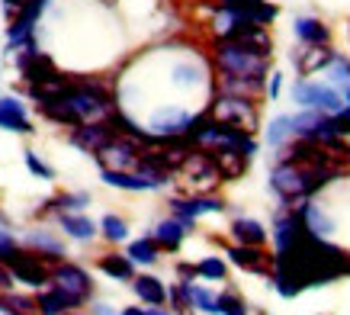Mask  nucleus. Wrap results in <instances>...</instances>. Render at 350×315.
Segmentation results:
<instances>
[{
	"label": "nucleus",
	"instance_id": "11",
	"mask_svg": "<svg viewBox=\"0 0 350 315\" xmlns=\"http://www.w3.org/2000/svg\"><path fill=\"white\" fill-rule=\"evenodd\" d=\"M209 10L228 13V16H244V20H254L260 26H270L280 16V7L270 3V0H213Z\"/></svg>",
	"mask_w": 350,
	"mask_h": 315
},
{
	"label": "nucleus",
	"instance_id": "19",
	"mask_svg": "<svg viewBox=\"0 0 350 315\" xmlns=\"http://www.w3.org/2000/svg\"><path fill=\"white\" fill-rule=\"evenodd\" d=\"M75 309H81V303H77L75 296H68L64 290H58L55 284L42 286L36 293V312L39 315H68V312H75Z\"/></svg>",
	"mask_w": 350,
	"mask_h": 315
},
{
	"label": "nucleus",
	"instance_id": "5",
	"mask_svg": "<svg viewBox=\"0 0 350 315\" xmlns=\"http://www.w3.org/2000/svg\"><path fill=\"white\" fill-rule=\"evenodd\" d=\"M7 270L13 273V280L23 286H29V290H42V286H49V280H52V264L42 261L36 251H29V248H13L10 254H7Z\"/></svg>",
	"mask_w": 350,
	"mask_h": 315
},
{
	"label": "nucleus",
	"instance_id": "12",
	"mask_svg": "<svg viewBox=\"0 0 350 315\" xmlns=\"http://www.w3.org/2000/svg\"><path fill=\"white\" fill-rule=\"evenodd\" d=\"M100 180L107 187L129 190V193H151V190H164L170 184V177H151L142 171H113V168H100Z\"/></svg>",
	"mask_w": 350,
	"mask_h": 315
},
{
	"label": "nucleus",
	"instance_id": "1",
	"mask_svg": "<svg viewBox=\"0 0 350 315\" xmlns=\"http://www.w3.org/2000/svg\"><path fill=\"white\" fill-rule=\"evenodd\" d=\"M350 273V251L328 238L302 235L296 244L270 254V284L283 299H296L312 286L334 284Z\"/></svg>",
	"mask_w": 350,
	"mask_h": 315
},
{
	"label": "nucleus",
	"instance_id": "40",
	"mask_svg": "<svg viewBox=\"0 0 350 315\" xmlns=\"http://www.w3.org/2000/svg\"><path fill=\"white\" fill-rule=\"evenodd\" d=\"M13 248H20V242L13 238V231H7V225H0V264L7 261V254H10Z\"/></svg>",
	"mask_w": 350,
	"mask_h": 315
},
{
	"label": "nucleus",
	"instance_id": "2",
	"mask_svg": "<svg viewBox=\"0 0 350 315\" xmlns=\"http://www.w3.org/2000/svg\"><path fill=\"white\" fill-rule=\"evenodd\" d=\"M338 177L340 168H308V164L276 161V168L270 171V190L283 206H299V203L312 200L315 193H321Z\"/></svg>",
	"mask_w": 350,
	"mask_h": 315
},
{
	"label": "nucleus",
	"instance_id": "44",
	"mask_svg": "<svg viewBox=\"0 0 350 315\" xmlns=\"http://www.w3.org/2000/svg\"><path fill=\"white\" fill-rule=\"evenodd\" d=\"M90 315H119L113 305H107V303H94L90 305Z\"/></svg>",
	"mask_w": 350,
	"mask_h": 315
},
{
	"label": "nucleus",
	"instance_id": "10",
	"mask_svg": "<svg viewBox=\"0 0 350 315\" xmlns=\"http://www.w3.org/2000/svg\"><path fill=\"white\" fill-rule=\"evenodd\" d=\"M113 138H116V129L109 126V119H90V123H81V126H75L68 132V142L90 158L100 155Z\"/></svg>",
	"mask_w": 350,
	"mask_h": 315
},
{
	"label": "nucleus",
	"instance_id": "18",
	"mask_svg": "<svg viewBox=\"0 0 350 315\" xmlns=\"http://www.w3.org/2000/svg\"><path fill=\"white\" fill-rule=\"evenodd\" d=\"M302 235H306V229H302V219H299V212L293 206H286V210H280L273 216V231H270L273 251H283L289 244H296Z\"/></svg>",
	"mask_w": 350,
	"mask_h": 315
},
{
	"label": "nucleus",
	"instance_id": "35",
	"mask_svg": "<svg viewBox=\"0 0 350 315\" xmlns=\"http://www.w3.org/2000/svg\"><path fill=\"white\" fill-rule=\"evenodd\" d=\"M325 74H328V84L331 87H338V90H340V87H344V90L350 87V62L344 58V55H334V62L325 68Z\"/></svg>",
	"mask_w": 350,
	"mask_h": 315
},
{
	"label": "nucleus",
	"instance_id": "16",
	"mask_svg": "<svg viewBox=\"0 0 350 315\" xmlns=\"http://www.w3.org/2000/svg\"><path fill=\"white\" fill-rule=\"evenodd\" d=\"M23 248H29V251H36L42 261L49 264H58L68 257V248H64V242L55 235V231L49 229H32L26 231V238H23Z\"/></svg>",
	"mask_w": 350,
	"mask_h": 315
},
{
	"label": "nucleus",
	"instance_id": "24",
	"mask_svg": "<svg viewBox=\"0 0 350 315\" xmlns=\"http://www.w3.org/2000/svg\"><path fill=\"white\" fill-rule=\"evenodd\" d=\"M293 32L302 45H331V26L319 16H296Z\"/></svg>",
	"mask_w": 350,
	"mask_h": 315
},
{
	"label": "nucleus",
	"instance_id": "37",
	"mask_svg": "<svg viewBox=\"0 0 350 315\" xmlns=\"http://www.w3.org/2000/svg\"><path fill=\"white\" fill-rule=\"evenodd\" d=\"M0 129L13 132V136H32L36 126L29 123V116H16V113H0Z\"/></svg>",
	"mask_w": 350,
	"mask_h": 315
},
{
	"label": "nucleus",
	"instance_id": "20",
	"mask_svg": "<svg viewBox=\"0 0 350 315\" xmlns=\"http://www.w3.org/2000/svg\"><path fill=\"white\" fill-rule=\"evenodd\" d=\"M190 225H183L180 219H161L154 229H151V238L158 242L161 251H167V254H177L183 248V242H187V235H190Z\"/></svg>",
	"mask_w": 350,
	"mask_h": 315
},
{
	"label": "nucleus",
	"instance_id": "31",
	"mask_svg": "<svg viewBox=\"0 0 350 315\" xmlns=\"http://www.w3.org/2000/svg\"><path fill=\"white\" fill-rule=\"evenodd\" d=\"M190 286L193 280H177V284L167 290V305L174 315H183L193 309V296H190Z\"/></svg>",
	"mask_w": 350,
	"mask_h": 315
},
{
	"label": "nucleus",
	"instance_id": "9",
	"mask_svg": "<svg viewBox=\"0 0 350 315\" xmlns=\"http://www.w3.org/2000/svg\"><path fill=\"white\" fill-rule=\"evenodd\" d=\"M177 174H180V177L187 180L196 193H209L213 187H219V184H222V177H219V171H215V164H213V158L206 155L202 148H193Z\"/></svg>",
	"mask_w": 350,
	"mask_h": 315
},
{
	"label": "nucleus",
	"instance_id": "43",
	"mask_svg": "<svg viewBox=\"0 0 350 315\" xmlns=\"http://www.w3.org/2000/svg\"><path fill=\"white\" fill-rule=\"evenodd\" d=\"M13 284H16V280H13V273L7 270V264H0V293L13 290Z\"/></svg>",
	"mask_w": 350,
	"mask_h": 315
},
{
	"label": "nucleus",
	"instance_id": "34",
	"mask_svg": "<svg viewBox=\"0 0 350 315\" xmlns=\"http://www.w3.org/2000/svg\"><path fill=\"white\" fill-rule=\"evenodd\" d=\"M196 277H202V280H213V284H222L225 277H228V264H225V257H202L200 264H196Z\"/></svg>",
	"mask_w": 350,
	"mask_h": 315
},
{
	"label": "nucleus",
	"instance_id": "28",
	"mask_svg": "<svg viewBox=\"0 0 350 315\" xmlns=\"http://www.w3.org/2000/svg\"><path fill=\"white\" fill-rule=\"evenodd\" d=\"M126 257L135 264V267L138 264H142V267H151V264L161 261V248H158V242H154L151 235H142V238H135V242H129Z\"/></svg>",
	"mask_w": 350,
	"mask_h": 315
},
{
	"label": "nucleus",
	"instance_id": "23",
	"mask_svg": "<svg viewBox=\"0 0 350 315\" xmlns=\"http://www.w3.org/2000/svg\"><path fill=\"white\" fill-rule=\"evenodd\" d=\"M90 206V193L87 190H68V193H55L45 200L39 216H58V212H84Z\"/></svg>",
	"mask_w": 350,
	"mask_h": 315
},
{
	"label": "nucleus",
	"instance_id": "22",
	"mask_svg": "<svg viewBox=\"0 0 350 315\" xmlns=\"http://www.w3.org/2000/svg\"><path fill=\"white\" fill-rule=\"evenodd\" d=\"M58 219V229L68 235V238H75V242H94L100 229H96V222L84 212H58L55 216Z\"/></svg>",
	"mask_w": 350,
	"mask_h": 315
},
{
	"label": "nucleus",
	"instance_id": "45",
	"mask_svg": "<svg viewBox=\"0 0 350 315\" xmlns=\"http://www.w3.org/2000/svg\"><path fill=\"white\" fill-rule=\"evenodd\" d=\"M119 315H148V309H142V305H126Z\"/></svg>",
	"mask_w": 350,
	"mask_h": 315
},
{
	"label": "nucleus",
	"instance_id": "6",
	"mask_svg": "<svg viewBox=\"0 0 350 315\" xmlns=\"http://www.w3.org/2000/svg\"><path fill=\"white\" fill-rule=\"evenodd\" d=\"M293 100H296L302 110H319V113H328V116H334L340 106L347 103L338 87L321 84V81H306V77L293 87Z\"/></svg>",
	"mask_w": 350,
	"mask_h": 315
},
{
	"label": "nucleus",
	"instance_id": "15",
	"mask_svg": "<svg viewBox=\"0 0 350 315\" xmlns=\"http://www.w3.org/2000/svg\"><path fill=\"white\" fill-rule=\"evenodd\" d=\"M225 257L247 273L270 277V254L264 251V244H232V248L225 251Z\"/></svg>",
	"mask_w": 350,
	"mask_h": 315
},
{
	"label": "nucleus",
	"instance_id": "48",
	"mask_svg": "<svg viewBox=\"0 0 350 315\" xmlns=\"http://www.w3.org/2000/svg\"><path fill=\"white\" fill-rule=\"evenodd\" d=\"M68 315H75V312H68Z\"/></svg>",
	"mask_w": 350,
	"mask_h": 315
},
{
	"label": "nucleus",
	"instance_id": "13",
	"mask_svg": "<svg viewBox=\"0 0 350 315\" xmlns=\"http://www.w3.org/2000/svg\"><path fill=\"white\" fill-rule=\"evenodd\" d=\"M142 148L135 138H126V136H116L109 142L100 155H94V161L100 168H113V171H135L138 164V155H142Z\"/></svg>",
	"mask_w": 350,
	"mask_h": 315
},
{
	"label": "nucleus",
	"instance_id": "4",
	"mask_svg": "<svg viewBox=\"0 0 350 315\" xmlns=\"http://www.w3.org/2000/svg\"><path fill=\"white\" fill-rule=\"evenodd\" d=\"M206 110L219 123H228V126L244 129V132H257V126H260V110H257V100H251V97H234L215 90L213 100L206 103Z\"/></svg>",
	"mask_w": 350,
	"mask_h": 315
},
{
	"label": "nucleus",
	"instance_id": "8",
	"mask_svg": "<svg viewBox=\"0 0 350 315\" xmlns=\"http://www.w3.org/2000/svg\"><path fill=\"white\" fill-rule=\"evenodd\" d=\"M170 216L180 219L183 225L196 229V219L200 216H209V212H225V200L222 197H213V193H190V197H170Z\"/></svg>",
	"mask_w": 350,
	"mask_h": 315
},
{
	"label": "nucleus",
	"instance_id": "30",
	"mask_svg": "<svg viewBox=\"0 0 350 315\" xmlns=\"http://www.w3.org/2000/svg\"><path fill=\"white\" fill-rule=\"evenodd\" d=\"M0 312L3 315H39L36 312V299L32 296H23V293H0Z\"/></svg>",
	"mask_w": 350,
	"mask_h": 315
},
{
	"label": "nucleus",
	"instance_id": "7",
	"mask_svg": "<svg viewBox=\"0 0 350 315\" xmlns=\"http://www.w3.org/2000/svg\"><path fill=\"white\" fill-rule=\"evenodd\" d=\"M49 284H55L68 296H75L77 303H81V309L94 299V277H90V270H84V267L75 261L52 264V280H49Z\"/></svg>",
	"mask_w": 350,
	"mask_h": 315
},
{
	"label": "nucleus",
	"instance_id": "27",
	"mask_svg": "<svg viewBox=\"0 0 350 315\" xmlns=\"http://www.w3.org/2000/svg\"><path fill=\"white\" fill-rule=\"evenodd\" d=\"M232 238H234V244H267L270 231H267L257 219L238 216V219L232 222Z\"/></svg>",
	"mask_w": 350,
	"mask_h": 315
},
{
	"label": "nucleus",
	"instance_id": "41",
	"mask_svg": "<svg viewBox=\"0 0 350 315\" xmlns=\"http://www.w3.org/2000/svg\"><path fill=\"white\" fill-rule=\"evenodd\" d=\"M270 81H267V90L264 94L270 97V100H280V90H283V74L280 71H273V74H267Z\"/></svg>",
	"mask_w": 350,
	"mask_h": 315
},
{
	"label": "nucleus",
	"instance_id": "3",
	"mask_svg": "<svg viewBox=\"0 0 350 315\" xmlns=\"http://www.w3.org/2000/svg\"><path fill=\"white\" fill-rule=\"evenodd\" d=\"M213 64L219 74H241V77H260V81H267V74H270V52L257 49V45H247V42L215 39Z\"/></svg>",
	"mask_w": 350,
	"mask_h": 315
},
{
	"label": "nucleus",
	"instance_id": "38",
	"mask_svg": "<svg viewBox=\"0 0 350 315\" xmlns=\"http://www.w3.org/2000/svg\"><path fill=\"white\" fill-rule=\"evenodd\" d=\"M23 164H26V171H29L32 177H39V180H55V171L45 164L42 158L36 155V151H23Z\"/></svg>",
	"mask_w": 350,
	"mask_h": 315
},
{
	"label": "nucleus",
	"instance_id": "17",
	"mask_svg": "<svg viewBox=\"0 0 350 315\" xmlns=\"http://www.w3.org/2000/svg\"><path fill=\"white\" fill-rule=\"evenodd\" d=\"M202 151L213 158V164H215V171H219L222 184H232V180L244 177L247 168H251V158H244L241 151H234V148H202Z\"/></svg>",
	"mask_w": 350,
	"mask_h": 315
},
{
	"label": "nucleus",
	"instance_id": "39",
	"mask_svg": "<svg viewBox=\"0 0 350 315\" xmlns=\"http://www.w3.org/2000/svg\"><path fill=\"white\" fill-rule=\"evenodd\" d=\"M0 113H16V116H29V113H26V103H23L20 97H13V94L0 97Z\"/></svg>",
	"mask_w": 350,
	"mask_h": 315
},
{
	"label": "nucleus",
	"instance_id": "42",
	"mask_svg": "<svg viewBox=\"0 0 350 315\" xmlns=\"http://www.w3.org/2000/svg\"><path fill=\"white\" fill-rule=\"evenodd\" d=\"M177 277H180V280H196V264L180 261L177 264Z\"/></svg>",
	"mask_w": 350,
	"mask_h": 315
},
{
	"label": "nucleus",
	"instance_id": "46",
	"mask_svg": "<svg viewBox=\"0 0 350 315\" xmlns=\"http://www.w3.org/2000/svg\"><path fill=\"white\" fill-rule=\"evenodd\" d=\"M0 225H10V222H7V216H3V212H0Z\"/></svg>",
	"mask_w": 350,
	"mask_h": 315
},
{
	"label": "nucleus",
	"instance_id": "25",
	"mask_svg": "<svg viewBox=\"0 0 350 315\" xmlns=\"http://www.w3.org/2000/svg\"><path fill=\"white\" fill-rule=\"evenodd\" d=\"M129 284L142 299V305H167V286L161 284L154 273H135Z\"/></svg>",
	"mask_w": 350,
	"mask_h": 315
},
{
	"label": "nucleus",
	"instance_id": "36",
	"mask_svg": "<svg viewBox=\"0 0 350 315\" xmlns=\"http://www.w3.org/2000/svg\"><path fill=\"white\" fill-rule=\"evenodd\" d=\"M190 296H193V309L202 315H219V303H215V293L213 290H206V286L193 284L190 286Z\"/></svg>",
	"mask_w": 350,
	"mask_h": 315
},
{
	"label": "nucleus",
	"instance_id": "21",
	"mask_svg": "<svg viewBox=\"0 0 350 315\" xmlns=\"http://www.w3.org/2000/svg\"><path fill=\"white\" fill-rule=\"evenodd\" d=\"M334 55L338 52L331 45H302V52H293V64L299 68L302 77H308V74H315V71H325L334 62Z\"/></svg>",
	"mask_w": 350,
	"mask_h": 315
},
{
	"label": "nucleus",
	"instance_id": "29",
	"mask_svg": "<svg viewBox=\"0 0 350 315\" xmlns=\"http://www.w3.org/2000/svg\"><path fill=\"white\" fill-rule=\"evenodd\" d=\"M96 229H100V235H103L109 244L129 242V222L122 219V216H116V212H107L103 219L96 222Z\"/></svg>",
	"mask_w": 350,
	"mask_h": 315
},
{
	"label": "nucleus",
	"instance_id": "26",
	"mask_svg": "<svg viewBox=\"0 0 350 315\" xmlns=\"http://www.w3.org/2000/svg\"><path fill=\"white\" fill-rule=\"evenodd\" d=\"M96 267H100V273H107L109 280H116V284H129V280L135 277V264L119 251L100 254V257H96Z\"/></svg>",
	"mask_w": 350,
	"mask_h": 315
},
{
	"label": "nucleus",
	"instance_id": "14",
	"mask_svg": "<svg viewBox=\"0 0 350 315\" xmlns=\"http://www.w3.org/2000/svg\"><path fill=\"white\" fill-rule=\"evenodd\" d=\"M293 210L299 212V219H302V229L308 231V235H315V238H331L334 231H338V222H334V216H331L325 206H319V203H299V206H293Z\"/></svg>",
	"mask_w": 350,
	"mask_h": 315
},
{
	"label": "nucleus",
	"instance_id": "47",
	"mask_svg": "<svg viewBox=\"0 0 350 315\" xmlns=\"http://www.w3.org/2000/svg\"><path fill=\"white\" fill-rule=\"evenodd\" d=\"M257 315H267V312H257Z\"/></svg>",
	"mask_w": 350,
	"mask_h": 315
},
{
	"label": "nucleus",
	"instance_id": "33",
	"mask_svg": "<svg viewBox=\"0 0 350 315\" xmlns=\"http://www.w3.org/2000/svg\"><path fill=\"white\" fill-rule=\"evenodd\" d=\"M289 138H293V132H289V116H273L264 132V142L270 148H283Z\"/></svg>",
	"mask_w": 350,
	"mask_h": 315
},
{
	"label": "nucleus",
	"instance_id": "32",
	"mask_svg": "<svg viewBox=\"0 0 350 315\" xmlns=\"http://www.w3.org/2000/svg\"><path fill=\"white\" fill-rule=\"evenodd\" d=\"M215 303H219V315H251V309H247V303H244V296L238 290L215 293Z\"/></svg>",
	"mask_w": 350,
	"mask_h": 315
}]
</instances>
